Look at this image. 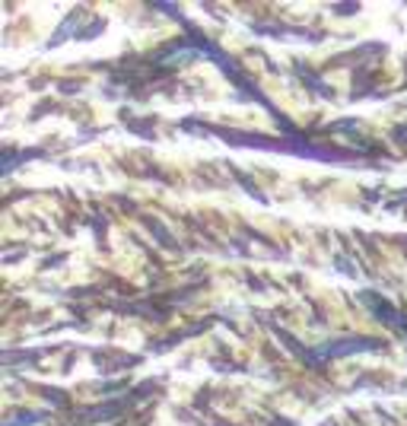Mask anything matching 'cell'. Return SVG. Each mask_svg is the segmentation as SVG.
<instances>
[{
  "mask_svg": "<svg viewBox=\"0 0 407 426\" xmlns=\"http://www.w3.org/2000/svg\"><path fill=\"white\" fill-rule=\"evenodd\" d=\"M375 341H337V343H324L322 350H318V356H331V360H337V356L343 353H356V350H372Z\"/></svg>",
  "mask_w": 407,
  "mask_h": 426,
  "instance_id": "cell-1",
  "label": "cell"
}]
</instances>
